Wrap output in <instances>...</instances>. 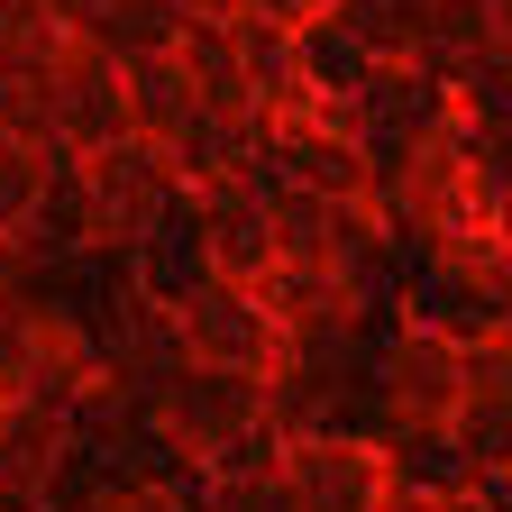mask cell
Masks as SVG:
<instances>
[{"label": "cell", "mask_w": 512, "mask_h": 512, "mask_svg": "<svg viewBox=\"0 0 512 512\" xmlns=\"http://www.w3.org/2000/svg\"><path fill=\"white\" fill-rule=\"evenodd\" d=\"M46 128L74 138L83 156L110 147V138H138V128H128V64L83 46V37H64V55L46 64Z\"/></svg>", "instance_id": "cell-1"}, {"label": "cell", "mask_w": 512, "mask_h": 512, "mask_svg": "<svg viewBox=\"0 0 512 512\" xmlns=\"http://www.w3.org/2000/svg\"><path fill=\"white\" fill-rule=\"evenodd\" d=\"M165 183H174V165H165L156 138H110V147L83 156V192H92L110 220H147L165 202Z\"/></svg>", "instance_id": "cell-2"}, {"label": "cell", "mask_w": 512, "mask_h": 512, "mask_svg": "<svg viewBox=\"0 0 512 512\" xmlns=\"http://www.w3.org/2000/svg\"><path fill=\"white\" fill-rule=\"evenodd\" d=\"M293 55H302V83H311L320 101H330V110H348V101L375 83V64H384V55H375V46H366V37H357L339 10L302 19V28H293Z\"/></svg>", "instance_id": "cell-3"}, {"label": "cell", "mask_w": 512, "mask_h": 512, "mask_svg": "<svg viewBox=\"0 0 512 512\" xmlns=\"http://www.w3.org/2000/svg\"><path fill=\"white\" fill-rule=\"evenodd\" d=\"M192 119H211V110H202V92H192V74L174 55H138V64H128V128H138V138L165 147V138H183Z\"/></svg>", "instance_id": "cell-4"}, {"label": "cell", "mask_w": 512, "mask_h": 512, "mask_svg": "<svg viewBox=\"0 0 512 512\" xmlns=\"http://www.w3.org/2000/svg\"><path fill=\"white\" fill-rule=\"evenodd\" d=\"M403 384H412V394H421V403H439V394H448V357H439V348H412V366H403Z\"/></svg>", "instance_id": "cell-5"}, {"label": "cell", "mask_w": 512, "mask_h": 512, "mask_svg": "<svg viewBox=\"0 0 512 512\" xmlns=\"http://www.w3.org/2000/svg\"><path fill=\"white\" fill-rule=\"evenodd\" d=\"M247 330H256V320H247L238 302H202V339H220V348H238Z\"/></svg>", "instance_id": "cell-6"}, {"label": "cell", "mask_w": 512, "mask_h": 512, "mask_svg": "<svg viewBox=\"0 0 512 512\" xmlns=\"http://www.w3.org/2000/svg\"><path fill=\"white\" fill-rule=\"evenodd\" d=\"M220 247H229V256H256V247H266V229H256V220H220Z\"/></svg>", "instance_id": "cell-7"}, {"label": "cell", "mask_w": 512, "mask_h": 512, "mask_svg": "<svg viewBox=\"0 0 512 512\" xmlns=\"http://www.w3.org/2000/svg\"><path fill=\"white\" fill-rule=\"evenodd\" d=\"M0 147H10V128H0Z\"/></svg>", "instance_id": "cell-8"}]
</instances>
